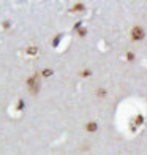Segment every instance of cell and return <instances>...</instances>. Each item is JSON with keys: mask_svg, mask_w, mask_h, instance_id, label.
Returning <instances> with one entry per match:
<instances>
[{"mask_svg": "<svg viewBox=\"0 0 147 155\" xmlns=\"http://www.w3.org/2000/svg\"><path fill=\"white\" fill-rule=\"evenodd\" d=\"M131 38L135 40V41H139V40H142L144 38V30H142V27H133V30H131Z\"/></svg>", "mask_w": 147, "mask_h": 155, "instance_id": "cell-2", "label": "cell"}, {"mask_svg": "<svg viewBox=\"0 0 147 155\" xmlns=\"http://www.w3.org/2000/svg\"><path fill=\"white\" fill-rule=\"evenodd\" d=\"M27 54H30V55H35V54H38V49L35 48V46H30L29 49H27Z\"/></svg>", "mask_w": 147, "mask_h": 155, "instance_id": "cell-4", "label": "cell"}, {"mask_svg": "<svg viewBox=\"0 0 147 155\" xmlns=\"http://www.w3.org/2000/svg\"><path fill=\"white\" fill-rule=\"evenodd\" d=\"M82 10H84V5L82 3H76L73 6V11H82Z\"/></svg>", "mask_w": 147, "mask_h": 155, "instance_id": "cell-6", "label": "cell"}, {"mask_svg": "<svg viewBox=\"0 0 147 155\" xmlns=\"http://www.w3.org/2000/svg\"><path fill=\"white\" fill-rule=\"evenodd\" d=\"M60 40H62V35H57V37L54 38V41H52V45H54V46H59V43H60Z\"/></svg>", "mask_w": 147, "mask_h": 155, "instance_id": "cell-7", "label": "cell"}, {"mask_svg": "<svg viewBox=\"0 0 147 155\" xmlns=\"http://www.w3.org/2000/svg\"><path fill=\"white\" fill-rule=\"evenodd\" d=\"M27 87H29V90H30L32 94H38V90H40L38 74H33L32 78H29V79H27Z\"/></svg>", "mask_w": 147, "mask_h": 155, "instance_id": "cell-1", "label": "cell"}, {"mask_svg": "<svg viewBox=\"0 0 147 155\" xmlns=\"http://www.w3.org/2000/svg\"><path fill=\"white\" fill-rule=\"evenodd\" d=\"M104 94H106V92H104V90H103V89H100V90H98V95H100V97H103Z\"/></svg>", "mask_w": 147, "mask_h": 155, "instance_id": "cell-13", "label": "cell"}, {"mask_svg": "<svg viewBox=\"0 0 147 155\" xmlns=\"http://www.w3.org/2000/svg\"><path fill=\"white\" fill-rule=\"evenodd\" d=\"M127 59H128V60H133V59H135V55H133V52H128V54H127Z\"/></svg>", "mask_w": 147, "mask_h": 155, "instance_id": "cell-10", "label": "cell"}, {"mask_svg": "<svg viewBox=\"0 0 147 155\" xmlns=\"http://www.w3.org/2000/svg\"><path fill=\"white\" fill-rule=\"evenodd\" d=\"M86 33H87V30H86V29H81V30H79V35H81V37H84Z\"/></svg>", "mask_w": 147, "mask_h": 155, "instance_id": "cell-11", "label": "cell"}, {"mask_svg": "<svg viewBox=\"0 0 147 155\" xmlns=\"http://www.w3.org/2000/svg\"><path fill=\"white\" fill-rule=\"evenodd\" d=\"M81 74H82V76H89V74H90V71H89V70H84V71H82Z\"/></svg>", "mask_w": 147, "mask_h": 155, "instance_id": "cell-12", "label": "cell"}, {"mask_svg": "<svg viewBox=\"0 0 147 155\" xmlns=\"http://www.w3.org/2000/svg\"><path fill=\"white\" fill-rule=\"evenodd\" d=\"M86 128H87V131H96V128H98V125H96L95 122H89V124H87V127H86Z\"/></svg>", "mask_w": 147, "mask_h": 155, "instance_id": "cell-3", "label": "cell"}, {"mask_svg": "<svg viewBox=\"0 0 147 155\" xmlns=\"http://www.w3.org/2000/svg\"><path fill=\"white\" fill-rule=\"evenodd\" d=\"M142 120H144L142 116H138V117H136V124H142Z\"/></svg>", "mask_w": 147, "mask_h": 155, "instance_id": "cell-9", "label": "cell"}, {"mask_svg": "<svg viewBox=\"0 0 147 155\" xmlns=\"http://www.w3.org/2000/svg\"><path fill=\"white\" fill-rule=\"evenodd\" d=\"M22 108H24V101H22V100H19V103H18V109H19V111H22Z\"/></svg>", "mask_w": 147, "mask_h": 155, "instance_id": "cell-8", "label": "cell"}, {"mask_svg": "<svg viewBox=\"0 0 147 155\" xmlns=\"http://www.w3.org/2000/svg\"><path fill=\"white\" fill-rule=\"evenodd\" d=\"M41 74H43L44 78H49V76L52 74V70H49V68H44L43 71H41Z\"/></svg>", "mask_w": 147, "mask_h": 155, "instance_id": "cell-5", "label": "cell"}]
</instances>
